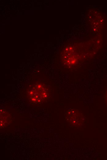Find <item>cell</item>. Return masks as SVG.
Segmentation results:
<instances>
[{
  "label": "cell",
  "mask_w": 107,
  "mask_h": 160,
  "mask_svg": "<svg viewBox=\"0 0 107 160\" xmlns=\"http://www.w3.org/2000/svg\"><path fill=\"white\" fill-rule=\"evenodd\" d=\"M65 118L69 124L74 127H80L83 125L84 121L82 114L73 109H69L66 112Z\"/></svg>",
  "instance_id": "6da1fadb"
}]
</instances>
